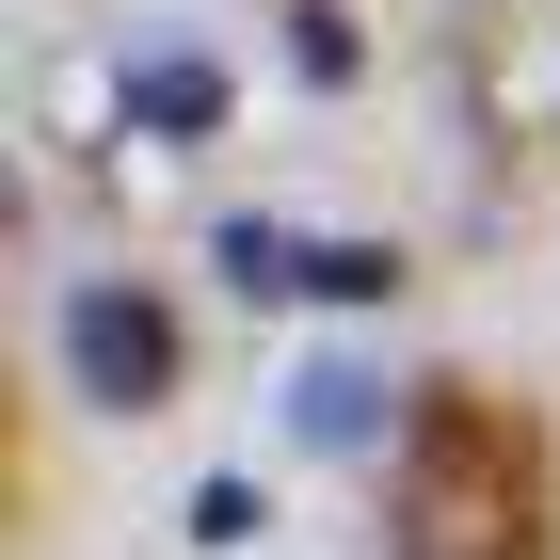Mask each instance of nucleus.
Wrapping results in <instances>:
<instances>
[{
    "label": "nucleus",
    "instance_id": "obj_1",
    "mask_svg": "<svg viewBox=\"0 0 560 560\" xmlns=\"http://www.w3.org/2000/svg\"><path fill=\"white\" fill-rule=\"evenodd\" d=\"M48 369H65L81 417H161V400H176V304L144 289V272H65Z\"/></svg>",
    "mask_w": 560,
    "mask_h": 560
},
{
    "label": "nucleus",
    "instance_id": "obj_2",
    "mask_svg": "<svg viewBox=\"0 0 560 560\" xmlns=\"http://www.w3.org/2000/svg\"><path fill=\"white\" fill-rule=\"evenodd\" d=\"M417 545L432 560H528V448L497 400H432V480H417Z\"/></svg>",
    "mask_w": 560,
    "mask_h": 560
},
{
    "label": "nucleus",
    "instance_id": "obj_3",
    "mask_svg": "<svg viewBox=\"0 0 560 560\" xmlns=\"http://www.w3.org/2000/svg\"><path fill=\"white\" fill-rule=\"evenodd\" d=\"M272 432H289L304 465H385L400 448V385L369 352H289V369H272Z\"/></svg>",
    "mask_w": 560,
    "mask_h": 560
},
{
    "label": "nucleus",
    "instance_id": "obj_4",
    "mask_svg": "<svg viewBox=\"0 0 560 560\" xmlns=\"http://www.w3.org/2000/svg\"><path fill=\"white\" fill-rule=\"evenodd\" d=\"M224 113H241V96H224L209 48H144V65H129V129L144 144H224Z\"/></svg>",
    "mask_w": 560,
    "mask_h": 560
},
{
    "label": "nucleus",
    "instance_id": "obj_5",
    "mask_svg": "<svg viewBox=\"0 0 560 560\" xmlns=\"http://www.w3.org/2000/svg\"><path fill=\"white\" fill-rule=\"evenodd\" d=\"M257 528H272V497H257V480H192V497H176V545H192V560H241Z\"/></svg>",
    "mask_w": 560,
    "mask_h": 560
},
{
    "label": "nucleus",
    "instance_id": "obj_6",
    "mask_svg": "<svg viewBox=\"0 0 560 560\" xmlns=\"http://www.w3.org/2000/svg\"><path fill=\"white\" fill-rule=\"evenodd\" d=\"M400 289V241H304V304H385Z\"/></svg>",
    "mask_w": 560,
    "mask_h": 560
},
{
    "label": "nucleus",
    "instance_id": "obj_7",
    "mask_svg": "<svg viewBox=\"0 0 560 560\" xmlns=\"http://www.w3.org/2000/svg\"><path fill=\"white\" fill-rule=\"evenodd\" d=\"M289 65H304V81H320V96H337L352 65H369V33H352L337 0H289Z\"/></svg>",
    "mask_w": 560,
    "mask_h": 560
}]
</instances>
